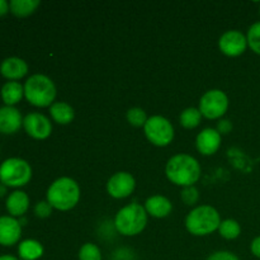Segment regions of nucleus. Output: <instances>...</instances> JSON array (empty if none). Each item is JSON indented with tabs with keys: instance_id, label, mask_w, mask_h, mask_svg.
Wrapping results in <instances>:
<instances>
[{
	"instance_id": "nucleus-1",
	"label": "nucleus",
	"mask_w": 260,
	"mask_h": 260,
	"mask_svg": "<svg viewBox=\"0 0 260 260\" xmlns=\"http://www.w3.org/2000/svg\"><path fill=\"white\" fill-rule=\"evenodd\" d=\"M165 174L170 183L179 187H190L200 180L202 168L198 160L188 154H177L170 157L165 167Z\"/></svg>"
},
{
	"instance_id": "nucleus-2",
	"label": "nucleus",
	"mask_w": 260,
	"mask_h": 260,
	"mask_svg": "<svg viewBox=\"0 0 260 260\" xmlns=\"http://www.w3.org/2000/svg\"><path fill=\"white\" fill-rule=\"evenodd\" d=\"M80 193V187L73 178L61 177L51 183L46 193V201L52 206L53 210L66 212L78 205Z\"/></svg>"
},
{
	"instance_id": "nucleus-3",
	"label": "nucleus",
	"mask_w": 260,
	"mask_h": 260,
	"mask_svg": "<svg viewBox=\"0 0 260 260\" xmlns=\"http://www.w3.org/2000/svg\"><path fill=\"white\" fill-rule=\"evenodd\" d=\"M221 216L215 207L208 205L197 206L185 217V229L194 236H207L218 231Z\"/></svg>"
},
{
	"instance_id": "nucleus-4",
	"label": "nucleus",
	"mask_w": 260,
	"mask_h": 260,
	"mask_svg": "<svg viewBox=\"0 0 260 260\" xmlns=\"http://www.w3.org/2000/svg\"><path fill=\"white\" fill-rule=\"evenodd\" d=\"M56 85L48 76L35 74L24 84V96L27 102L37 108H47L55 103Z\"/></svg>"
},
{
	"instance_id": "nucleus-5",
	"label": "nucleus",
	"mask_w": 260,
	"mask_h": 260,
	"mask_svg": "<svg viewBox=\"0 0 260 260\" xmlns=\"http://www.w3.org/2000/svg\"><path fill=\"white\" fill-rule=\"evenodd\" d=\"M147 215L144 206L129 203L117 212L114 217V228L123 236H136L145 230L147 225Z\"/></svg>"
},
{
	"instance_id": "nucleus-6",
	"label": "nucleus",
	"mask_w": 260,
	"mask_h": 260,
	"mask_svg": "<svg viewBox=\"0 0 260 260\" xmlns=\"http://www.w3.org/2000/svg\"><path fill=\"white\" fill-rule=\"evenodd\" d=\"M32 179L29 162L20 157H9L0 165V183L5 187L20 188Z\"/></svg>"
},
{
	"instance_id": "nucleus-7",
	"label": "nucleus",
	"mask_w": 260,
	"mask_h": 260,
	"mask_svg": "<svg viewBox=\"0 0 260 260\" xmlns=\"http://www.w3.org/2000/svg\"><path fill=\"white\" fill-rule=\"evenodd\" d=\"M144 132L149 142L157 147H165L174 140V127L172 122L162 116L149 117L144 126Z\"/></svg>"
},
{
	"instance_id": "nucleus-8",
	"label": "nucleus",
	"mask_w": 260,
	"mask_h": 260,
	"mask_svg": "<svg viewBox=\"0 0 260 260\" xmlns=\"http://www.w3.org/2000/svg\"><path fill=\"white\" fill-rule=\"evenodd\" d=\"M198 109L207 119L222 118L229 109V96L221 89H211L202 95Z\"/></svg>"
},
{
	"instance_id": "nucleus-9",
	"label": "nucleus",
	"mask_w": 260,
	"mask_h": 260,
	"mask_svg": "<svg viewBox=\"0 0 260 260\" xmlns=\"http://www.w3.org/2000/svg\"><path fill=\"white\" fill-rule=\"evenodd\" d=\"M136 180L131 173H114L107 182V193L114 200H123L135 192Z\"/></svg>"
},
{
	"instance_id": "nucleus-10",
	"label": "nucleus",
	"mask_w": 260,
	"mask_h": 260,
	"mask_svg": "<svg viewBox=\"0 0 260 260\" xmlns=\"http://www.w3.org/2000/svg\"><path fill=\"white\" fill-rule=\"evenodd\" d=\"M248 47L246 36L240 30H226L218 40V48L228 57H239Z\"/></svg>"
},
{
	"instance_id": "nucleus-11",
	"label": "nucleus",
	"mask_w": 260,
	"mask_h": 260,
	"mask_svg": "<svg viewBox=\"0 0 260 260\" xmlns=\"http://www.w3.org/2000/svg\"><path fill=\"white\" fill-rule=\"evenodd\" d=\"M23 127L28 136L35 140H46L52 134V123L50 119L45 114L37 112H33L24 117Z\"/></svg>"
},
{
	"instance_id": "nucleus-12",
	"label": "nucleus",
	"mask_w": 260,
	"mask_h": 260,
	"mask_svg": "<svg viewBox=\"0 0 260 260\" xmlns=\"http://www.w3.org/2000/svg\"><path fill=\"white\" fill-rule=\"evenodd\" d=\"M221 140H222V136L217 129L205 128L197 135V139H196L197 151L205 156H211L218 151L221 146Z\"/></svg>"
},
{
	"instance_id": "nucleus-13",
	"label": "nucleus",
	"mask_w": 260,
	"mask_h": 260,
	"mask_svg": "<svg viewBox=\"0 0 260 260\" xmlns=\"http://www.w3.org/2000/svg\"><path fill=\"white\" fill-rule=\"evenodd\" d=\"M22 236V225L19 220L12 216L0 217V245L13 246L20 240Z\"/></svg>"
},
{
	"instance_id": "nucleus-14",
	"label": "nucleus",
	"mask_w": 260,
	"mask_h": 260,
	"mask_svg": "<svg viewBox=\"0 0 260 260\" xmlns=\"http://www.w3.org/2000/svg\"><path fill=\"white\" fill-rule=\"evenodd\" d=\"M23 117L15 107L4 106L0 108V134H17L23 126Z\"/></svg>"
},
{
	"instance_id": "nucleus-15",
	"label": "nucleus",
	"mask_w": 260,
	"mask_h": 260,
	"mask_svg": "<svg viewBox=\"0 0 260 260\" xmlns=\"http://www.w3.org/2000/svg\"><path fill=\"white\" fill-rule=\"evenodd\" d=\"M0 74L8 80L17 81L28 74V63L20 57H8L0 65Z\"/></svg>"
},
{
	"instance_id": "nucleus-16",
	"label": "nucleus",
	"mask_w": 260,
	"mask_h": 260,
	"mask_svg": "<svg viewBox=\"0 0 260 260\" xmlns=\"http://www.w3.org/2000/svg\"><path fill=\"white\" fill-rule=\"evenodd\" d=\"M145 210L147 215L155 218H165L172 213L173 205L169 198L164 196H151L145 201Z\"/></svg>"
},
{
	"instance_id": "nucleus-17",
	"label": "nucleus",
	"mask_w": 260,
	"mask_h": 260,
	"mask_svg": "<svg viewBox=\"0 0 260 260\" xmlns=\"http://www.w3.org/2000/svg\"><path fill=\"white\" fill-rule=\"evenodd\" d=\"M5 206L12 217H22L29 208V197L23 190H14L8 196Z\"/></svg>"
},
{
	"instance_id": "nucleus-18",
	"label": "nucleus",
	"mask_w": 260,
	"mask_h": 260,
	"mask_svg": "<svg viewBox=\"0 0 260 260\" xmlns=\"http://www.w3.org/2000/svg\"><path fill=\"white\" fill-rule=\"evenodd\" d=\"M0 95L5 106L14 107L24 96V86L19 81H8L2 86Z\"/></svg>"
},
{
	"instance_id": "nucleus-19",
	"label": "nucleus",
	"mask_w": 260,
	"mask_h": 260,
	"mask_svg": "<svg viewBox=\"0 0 260 260\" xmlns=\"http://www.w3.org/2000/svg\"><path fill=\"white\" fill-rule=\"evenodd\" d=\"M50 114L53 122L62 126L71 123L75 118V111L66 102H55L50 107Z\"/></svg>"
},
{
	"instance_id": "nucleus-20",
	"label": "nucleus",
	"mask_w": 260,
	"mask_h": 260,
	"mask_svg": "<svg viewBox=\"0 0 260 260\" xmlns=\"http://www.w3.org/2000/svg\"><path fill=\"white\" fill-rule=\"evenodd\" d=\"M43 253H45L43 245L35 239L23 240L18 246V254L22 260H38L42 258Z\"/></svg>"
},
{
	"instance_id": "nucleus-21",
	"label": "nucleus",
	"mask_w": 260,
	"mask_h": 260,
	"mask_svg": "<svg viewBox=\"0 0 260 260\" xmlns=\"http://www.w3.org/2000/svg\"><path fill=\"white\" fill-rule=\"evenodd\" d=\"M40 4V0H12L9 3V9L15 17L25 18L33 14Z\"/></svg>"
},
{
	"instance_id": "nucleus-22",
	"label": "nucleus",
	"mask_w": 260,
	"mask_h": 260,
	"mask_svg": "<svg viewBox=\"0 0 260 260\" xmlns=\"http://www.w3.org/2000/svg\"><path fill=\"white\" fill-rule=\"evenodd\" d=\"M201 121H202V114H201L200 109L194 108V107L185 108L179 117L180 124L187 129L197 128L201 124Z\"/></svg>"
},
{
	"instance_id": "nucleus-23",
	"label": "nucleus",
	"mask_w": 260,
	"mask_h": 260,
	"mask_svg": "<svg viewBox=\"0 0 260 260\" xmlns=\"http://www.w3.org/2000/svg\"><path fill=\"white\" fill-rule=\"evenodd\" d=\"M218 233H220L221 238L226 239V240H235V239H238L240 236L241 226L236 220L228 218V220L221 221Z\"/></svg>"
},
{
	"instance_id": "nucleus-24",
	"label": "nucleus",
	"mask_w": 260,
	"mask_h": 260,
	"mask_svg": "<svg viewBox=\"0 0 260 260\" xmlns=\"http://www.w3.org/2000/svg\"><path fill=\"white\" fill-rule=\"evenodd\" d=\"M127 122H128L131 126L134 127H144L145 123L147 122L149 117L146 116V112L142 108H139V107H135V108H131L127 111L126 114Z\"/></svg>"
},
{
	"instance_id": "nucleus-25",
	"label": "nucleus",
	"mask_w": 260,
	"mask_h": 260,
	"mask_svg": "<svg viewBox=\"0 0 260 260\" xmlns=\"http://www.w3.org/2000/svg\"><path fill=\"white\" fill-rule=\"evenodd\" d=\"M79 260H102V251L98 245L85 243L79 249Z\"/></svg>"
},
{
	"instance_id": "nucleus-26",
	"label": "nucleus",
	"mask_w": 260,
	"mask_h": 260,
	"mask_svg": "<svg viewBox=\"0 0 260 260\" xmlns=\"http://www.w3.org/2000/svg\"><path fill=\"white\" fill-rule=\"evenodd\" d=\"M246 40H248V46L251 48V51L255 52L256 55H260V22L254 23L249 28Z\"/></svg>"
},
{
	"instance_id": "nucleus-27",
	"label": "nucleus",
	"mask_w": 260,
	"mask_h": 260,
	"mask_svg": "<svg viewBox=\"0 0 260 260\" xmlns=\"http://www.w3.org/2000/svg\"><path fill=\"white\" fill-rule=\"evenodd\" d=\"M180 198L187 206H196L200 201V192H198L194 185L184 187L182 189V193H180Z\"/></svg>"
},
{
	"instance_id": "nucleus-28",
	"label": "nucleus",
	"mask_w": 260,
	"mask_h": 260,
	"mask_svg": "<svg viewBox=\"0 0 260 260\" xmlns=\"http://www.w3.org/2000/svg\"><path fill=\"white\" fill-rule=\"evenodd\" d=\"M52 211V206H51L47 201H41V202H38L37 205L35 206V215L40 218L50 217Z\"/></svg>"
},
{
	"instance_id": "nucleus-29",
	"label": "nucleus",
	"mask_w": 260,
	"mask_h": 260,
	"mask_svg": "<svg viewBox=\"0 0 260 260\" xmlns=\"http://www.w3.org/2000/svg\"><path fill=\"white\" fill-rule=\"evenodd\" d=\"M206 260H240L238 255H235L231 251H226V250H221V251H216V253L211 254Z\"/></svg>"
},
{
	"instance_id": "nucleus-30",
	"label": "nucleus",
	"mask_w": 260,
	"mask_h": 260,
	"mask_svg": "<svg viewBox=\"0 0 260 260\" xmlns=\"http://www.w3.org/2000/svg\"><path fill=\"white\" fill-rule=\"evenodd\" d=\"M216 129H217V131L221 134V136H222V135L229 134V132L233 129V123H231L229 119H221V121L218 122L217 128Z\"/></svg>"
},
{
	"instance_id": "nucleus-31",
	"label": "nucleus",
	"mask_w": 260,
	"mask_h": 260,
	"mask_svg": "<svg viewBox=\"0 0 260 260\" xmlns=\"http://www.w3.org/2000/svg\"><path fill=\"white\" fill-rule=\"evenodd\" d=\"M250 250L254 256H256V258L260 259V236H258V238H255L253 241H251Z\"/></svg>"
},
{
	"instance_id": "nucleus-32",
	"label": "nucleus",
	"mask_w": 260,
	"mask_h": 260,
	"mask_svg": "<svg viewBox=\"0 0 260 260\" xmlns=\"http://www.w3.org/2000/svg\"><path fill=\"white\" fill-rule=\"evenodd\" d=\"M8 12H10L9 3L5 2V0H0V17L7 14Z\"/></svg>"
},
{
	"instance_id": "nucleus-33",
	"label": "nucleus",
	"mask_w": 260,
	"mask_h": 260,
	"mask_svg": "<svg viewBox=\"0 0 260 260\" xmlns=\"http://www.w3.org/2000/svg\"><path fill=\"white\" fill-rule=\"evenodd\" d=\"M5 194H7V187H5L4 184H2V183H0V198L4 197Z\"/></svg>"
},
{
	"instance_id": "nucleus-34",
	"label": "nucleus",
	"mask_w": 260,
	"mask_h": 260,
	"mask_svg": "<svg viewBox=\"0 0 260 260\" xmlns=\"http://www.w3.org/2000/svg\"><path fill=\"white\" fill-rule=\"evenodd\" d=\"M0 260H18V259L13 255H2L0 256Z\"/></svg>"
},
{
	"instance_id": "nucleus-35",
	"label": "nucleus",
	"mask_w": 260,
	"mask_h": 260,
	"mask_svg": "<svg viewBox=\"0 0 260 260\" xmlns=\"http://www.w3.org/2000/svg\"><path fill=\"white\" fill-rule=\"evenodd\" d=\"M259 13H260V7H259Z\"/></svg>"
}]
</instances>
